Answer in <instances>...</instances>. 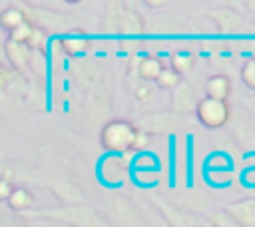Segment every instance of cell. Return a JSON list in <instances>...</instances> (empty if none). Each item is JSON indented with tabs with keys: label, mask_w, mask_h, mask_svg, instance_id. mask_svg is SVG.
Here are the masks:
<instances>
[{
	"label": "cell",
	"mask_w": 255,
	"mask_h": 227,
	"mask_svg": "<svg viewBox=\"0 0 255 227\" xmlns=\"http://www.w3.org/2000/svg\"><path fill=\"white\" fill-rule=\"evenodd\" d=\"M191 66H193V56H189V54H175V56L171 58V68H173L179 76L185 74V72H189Z\"/></svg>",
	"instance_id": "12"
},
{
	"label": "cell",
	"mask_w": 255,
	"mask_h": 227,
	"mask_svg": "<svg viewBox=\"0 0 255 227\" xmlns=\"http://www.w3.org/2000/svg\"><path fill=\"white\" fill-rule=\"evenodd\" d=\"M225 213L239 225V227H255V199L247 197L241 199L225 209Z\"/></svg>",
	"instance_id": "3"
},
{
	"label": "cell",
	"mask_w": 255,
	"mask_h": 227,
	"mask_svg": "<svg viewBox=\"0 0 255 227\" xmlns=\"http://www.w3.org/2000/svg\"><path fill=\"white\" fill-rule=\"evenodd\" d=\"M2 179H8V181H12V169H10V167H6V169H4V175H2Z\"/></svg>",
	"instance_id": "18"
},
{
	"label": "cell",
	"mask_w": 255,
	"mask_h": 227,
	"mask_svg": "<svg viewBox=\"0 0 255 227\" xmlns=\"http://www.w3.org/2000/svg\"><path fill=\"white\" fill-rule=\"evenodd\" d=\"M60 46L68 56H80L90 48V40L84 36H68L60 40Z\"/></svg>",
	"instance_id": "8"
},
{
	"label": "cell",
	"mask_w": 255,
	"mask_h": 227,
	"mask_svg": "<svg viewBox=\"0 0 255 227\" xmlns=\"http://www.w3.org/2000/svg\"><path fill=\"white\" fill-rule=\"evenodd\" d=\"M165 70L163 62L155 56H145L139 60V66H137V74L143 82H157V78L161 76V72Z\"/></svg>",
	"instance_id": "5"
},
{
	"label": "cell",
	"mask_w": 255,
	"mask_h": 227,
	"mask_svg": "<svg viewBox=\"0 0 255 227\" xmlns=\"http://www.w3.org/2000/svg\"><path fill=\"white\" fill-rule=\"evenodd\" d=\"M8 205H10V209H16V211L30 207L32 205V193L26 187H16L14 193L8 199Z\"/></svg>",
	"instance_id": "9"
},
{
	"label": "cell",
	"mask_w": 255,
	"mask_h": 227,
	"mask_svg": "<svg viewBox=\"0 0 255 227\" xmlns=\"http://www.w3.org/2000/svg\"><path fill=\"white\" fill-rule=\"evenodd\" d=\"M14 76H16V70H10L8 66H0V86H2V88H6L8 82H10Z\"/></svg>",
	"instance_id": "15"
},
{
	"label": "cell",
	"mask_w": 255,
	"mask_h": 227,
	"mask_svg": "<svg viewBox=\"0 0 255 227\" xmlns=\"http://www.w3.org/2000/svg\"><path fill=\"white\" fill-rule=\"evenodd\" d=\"M149 143V135L147 133H143V131H137V135H135V141H133V151H139V149H143L145 145Z\"/></svg>",
	"instance_id": "16"
},
{
	"label": "cell",
	"mask_w": 255,
	"mask_h": 227,
	"mask_svg": "<svg viewBox=\"0 0 255 227\" xmlns=\"http://www.w3.org/2000/svg\"><path fill=\"white\" fill-rule=\"evenodd\" d=\"M241 80L247 88L255 90V58H249L241 68Z\"/></svg>",
	"instance_id": "13"
},
{
	"label": "cell",
	"mask_w": 255,
	"mask_h": 227,
	"mask_svg": "<svg viewBox=\"0 0 255 227\" xmlns=\"http://www.w3.org/2000/svg\"><path fill=\"white\" fill-rule=\"evenodd\" d=\"M24 22H28V20H26V16H24V12L20 8H6L0 14V26L4 30H8V34L14 32L16 28H20Z\"/></svg>",
	"instance_id": "7"
},
{
	"label": "cell",
	"mask_w": 255,
	"mask_h": 227,
	"mask_svg": "<svg viewBox=\"0 0 255 227\" xmlns=\"http://www.w3.org/2000/svg\"><path fill=\"white\" fill-rule=\"evenodd\" d=\"M165 4H167V2H147V6H155V8H157V6H165Z\"/></svg>",
	"instance_id": "19"
},
{
	"label": "cell",
	"mask_w": 255,
	"mask_h": 227,
	"mask_svg": "<svg viewBox=\"0 0 255 227\" xmlns=\"http://www.w3.org/2000/svg\"><path fill=\"white\" fill-rule=\"evenodd\" d=\"M4 52H6V58L12 62V66H14L16 72H22L26 68L28 56H30V46L28 44H16V42L6 40Z\"/></svg>",
	"instance_id": "4"
},
{
	"label": "cell",
	"mask_w": 255,
	"mask_h": 227,
	"mask_svg": "<svg viewBox=\"0 0 255 227\" xmlns=\"http://www.w3.org/2000/svg\"><path fill=\"white\" fill-rule=\"evenodd\" d=\"M205 94H207V98L227 102V98L231 94V82H229V78L227 76H221V74L209 78L207 84H205Z\"/></svg>",
	"instance_id": "6"
},
{
	"label": "cell",
	"mask_w": 255,
	"mask_h": 227,
	"mask_svg": "<svg viewBox=\"0 0 255 227\" xmlns=\"http://www.w3.org/2000/svg\"><path fill=\"white\" fill-rule=\"evenodd\" d=\"M161 90H171V88H175L177 84H179V74L173 70V68H165L163 72H161V76L157 78V82H155Z\"/></svg>",
	"instance_id": "11"
},
{
	"label": "cell",
	"mask_w": 255,
	"mask_h": 227,
	"mask_svg": "<svg viewBox=\"0 0 255 227\" xmlns=\"http://www.w3.org/2000/svg\"><path fill=\"white\" fill-rule=\"evenodd\" d=\"M137 131L139 129H135V125L128 119H112L102 127V133H100L102 147L110 153L128 151L133 147Z\"/></svg>",
	"instance_id": "1"
},
{
	"label": "cell",
	"mask_w": 255,
	"mask_h": 227,
	"mask_svg": "<svg viewBox=\"0 0 255 227\" xmlns=\"http://www.w3.org/2000/svg\"><path fill=\"white\" fill-rule=\"evenodd\" d=\"M195 114H197V119L209 127V129H217V127H223L231 115V110H229V104L223 102V100H213V98H203L197 102V108H195Z\"/></svg>",
	"instance_id": "2"
},
{
	"label": "cell",
	"mask_w": 255,
	"mask_h": 227,
	"mask_svg": "<svg viewBox=\"0 0 255 227\" xmlns=\"http://www.w3.org/2000/svg\"><path fill=\"white\" fill-rule=\"evenodd\" d=\"M34 32H36V26L32 22H24L20 28H16L14 32L8 34V40L10 42H16V44H28L32 40Z\"/></svg>",
	"instance_id": "10"
},
{
	"label": "cell",
	"mask_w": 255,
	"mask_h": 227,
	"mask_svg": "<svg viewBox=\"0 0 255 227\" xmlns=\"http://www.w3.org/2000/svg\"><path fill=\"white\" fill-rule=\"evenodd\" d=\"M135 98H137V100H145V98H149V90L143 88V86L137 88V90H135Z\"/></svg>",
	"instance_id": "17"
},
{
	"label": "cell",
	"mask_w": 255,
	"mask_h": 227,
	"mask_svg": "<svg viewBox=\"0 0 255 227\" xmlns=\"http://www.w3.org/2000/svg\"><path fill=\"white\" fill-rule=\"evenodd\" d=\"M14 185H12V181H8V179H0V199H4V201H8L10 199V195L14 193Z\"/></svg>",
	"instance_id": "14"
}]
</instances>
